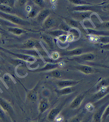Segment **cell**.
Masks as SVG:
<instances>
[{
	"instance_id": "1",
	"label": "cell",
	"mask_w": 109,
	"mask_h": 122,
	"mask_svg": "<svg viewBox=\"0 0 109 122\" xmlns=\"http://www.w3.org/2000/svg\"><path fill=\"white\" fill-rule=\"evenodd\" d=\"M58 113V110L56 109H54L52 110L49 114L48 118L50 120H53L56 117Z\"/></svg>"
},
{
	"instance_id": "2",
	"label": "cell",
	"mask_w": 109,
	"mask_h": 122,
	"mask_svg": "<svg viewBox=\"0 0 109 122\" xmlns=\"http://www.w3.org/2000/svg\"><path fill=\"white\" fill-rule=\"evenodd\" d=\"M81 101V97H79L76 98L75 99L72 103L71 106L72 107H75L79 105Z\"/></svg>"
},
{
	"instance_id": "3",
	"label": "cell",
	"mask_w": 109,
	"mask_h": 122,
	"mask_svg": "<svg viewBox=\"0 0 109 122\" xmlns=\"http://www.w3.org/2000/svg\"><path fill=\"white\" fill-rule=\"evenodd\" d=\"M101 112L99 111L96 113L94 116V120L95 122H99L100 120L101 116Z\"/></svg>"
},
{
	"instance_id": "4",
	"label": "cell",
	"mask_w": 109,
	"mask_h": 122,
	"mask_svg": "<svg viewBox=\"0 0 109 122\" xmlns=\"http://www.w3.org/2000/svg\"><path fill=\"white\" fill-rule=\"evenodd\" d=\"M72 83L70 81H64L60 82L58 84L59 86L60 87L68 86L72 84Z\"/></svg>"
},
{
	"instance_id": "5",
	"label": "cell",
	"mask_w": 109,
	"mask_h": 122,
	"mask_svg": "<svg viewBox=\"0 0 109 122\" xmlns=\"http://www.w3.org/2000/svg\"><path fill=\"white\" fill-rule=\"evenodd\" d=\"M81 70L85 73H89L91 72L92 71V69L90 67L87 66H84L81 67Z\"/></svg>"
},
{
	"instance_id": "6",
	"label": "cell",
	"mask_w": 109,
	"mask_h": 122,
	"mask_svg": "<svg viewBox=\"0 0 109 122\" xmlns=\"http://www.w3.org/2000/svg\"><path fill=\"white\" fill-rule=\"evenodd\" d=\"M9 30L10 32H13L16 34H19L22 33V31L20 29H17V28L10 29Z\"/></svg>"
},
{
	"instance_id": "7",
	"label": "cell",
	"mask_w": 109,
	"mask_h": 122,
	"mask_svg": "<svg viewBox=\"0 0 109 122\" xmlns=\"http://www.w3.org/2000/svg\"><path fill=\"white\" fill-rule=\"evenodd\" d=\"M47 107V103L45 102H42L41 103L40 106V109L41 112H43L45 110Z\"/></svg>"
},
{
	"instance_id": "8",
	"label": "cell",
	"mask_w": 109,
	"mask_h": 122,
	"mask_svg": "<svg viewBox=\"0 0 109 122\" xmlns=\"http://www.w3.org/2000/svg\"><path fill=\"white\" fill-rule=\"evenodd\" d=\"M48 13V11L47 10H45L43 11V12L41 13L38 19L39 20L42 19L43 18H44L45 17L47 16Z\"/></svg>"
},
{
	"instance_id": "9",
	"label": "cell",
	"mask_w": 109,
	"mask_h": 122,
	"mask_svg": "<svg viewBox=\"0 0 109 122\" xmlns=\"http://www.w3.org/2000/svg\"><path fill=\"white\" fill-rule=\"evenodd\" d=\"M0 104L4 109L6 110H8V106L6 103L3 101H1L0 102Z\"/></svg>"
},
{
	"instance_id": "10",
	"label": "cell",
	"mask_w": 109,
	"mask_h": 122,
	"mask_svg": "<svg viewBox=\"0 0 109 122\" xmlns=\"http://www.w3.org/2000/svg\"><path fill=\"white\" fill-rule=\"evenodd\" d=\"M29 97L32 100H34L36 99V95L34 93H31L29 95Z\"/></svg>"
},
{
	"instance_id": "11",
	"label": "cell",
	"mask_w": 109,
	"mask_h": 122,
	"mask_svg": "<svg viewBox=\"0 0 109 122\" xmlns=\"http://www.w3.org/2000/svg\"><path fill=\"white\" fill-rule=\"evenodd\" d=\"M93 58V55L91 54L86 55L84 58L85 60H92Z\"/></svg>"
},
{
	"instance_id": "12",
	"label": "cell",
	"mask_w": 109,
	"mask_h": 122,
	"mask_svg": "<svg viewBox=\"0 0 109 122\" xmlns=\"http://www.w3.org/2000/svg\"><path fill=\"white\" fill-rule=\"evenodd\" d=\"M70 92H71V89L69 88H66L62 90L61 92L63 94H66L69 93Z\"/></svg>"
},
{
	"instance_id": "13",
	"label": "cell",
	"mask_w": 109,
	"mask_h": 122,
	"mask_svg": "<svg viewBox=\"0 0 109 122\" xmlns=\"http://www.w3.org/2000/svg\"><path fill=\"white\" fill-rule=\"evenodd\" d=\"M8 18L10 19V20L13 21L14 23H18V20L17 19V18H16L14 17H11V16H10V17H8Z\"/></svg>"
},
{
	"instance_id": "14",
	"label": "cell",
	"mask_w": 109,
	"mask_h": 122,
	"mask_svg": "<svg viewBox=\"0 0 109 122\" xmlns=\"http://www.w3.org/2000/svg\"><path fill=\"white\" fill-rule=\"evenodd\" d=\"M52 23H53V21H52V19H49L47 20V21H46V23H45V24H46L47 26H51L52 24Z\"/></svg>"
},
{
	"instance_id": "15",
	"label": "cell",
	"mask_w": 109,
	"mask_h": 122,
	"mask_svg": "<svg viewBox=\"0 0 109 122\" xmlns=\"http://www.w3.org/2000/svg\"><path fill=\"white\" fill-rule=\"evenodd\" d=\"M34 45V42L32 41H30L27 43V45L29 47H32Z\"/></svg>"
},
{
	"instance_id": "16",
	"label": "cell",
	"mask_w": 109,
	"mask_h": 122,
	"mask_svg": "<svg viewBox=\"0 0 109 122\" xmlns=\"http://www.w3.org/2000/svg\"><path fill=\"white\" fill-rule=\"evenodd\" d=\"M0 9L3 10L7 11H10V9L9 8L4 6H1L0 7Z\"/></svg>"
},
{
	"instance_id": "17",
	"label": "cell",
	"mask_w": 109,
	"mask_h": 122,
	"mask_svg": "<svg viewBox=\"0 0 109 122\" xmlns=\"http://www.w3.org/2000/svg\"><path fill=\"white\" fill-rule=\"evenodd\" d=\"M52 74L54 77H59L60 76V73L58 71H55L52 73Z\"/></svg>"
},
{
	"instance_id": "18",
	"label": "cell",
	"mask_w": 109,
	"mask_h": 122,
	"mask_svg": "<svg viewBox=\"0 0 109 122\" xmlns=\"http://www.w3.org/2000/svg\"><path fill=\"white\" fill-rule=\"evenodd\" d=\"M44 39L48 42H51L52 41V39L50 37L48 36H45L44 37Z\"/></svg>"
},
{
	"instance_id": "19",
	"label": "cell",
	"mask_w": 109,
	"mask_h": 122,
	"mask_svg": "<svg viewBox=\"0 0 109 122\" xmlns=\"http://www.w3.org/2000/svg\"><path fill=\"white\" fill-rule=\"evenodd\" d=\"M55 65L53 64H49L47 65L46 67H45V69H49L53 68L54 67Z\"/></svg>"
},
{
	"instance_id": "20",
	"label": "cell",
	"mask_w": 109,
	"mask_h": 122,
	"mask_svg": "<svg viewBox=\"0 0 109 122\" xmlns=\"http://www.w3.org/2000/svg\"><path fill=\"white\" fill-rule=\"evenodd\" d=\"M81 50H76L72 52V54H79L81 53Z\"/></svg>"
},
{
	"instance_id": "21",
	"label": "cell",
	"mask_w": 109,
	"mask_h": 122,
	"mask_svg": "<svg viewBox=\"0 0 109 122\" xmlns=\"http://www.w3.org/2000/svg\"><path fill=\"white\" fill-rule=\"evenodd\" d=\"M4 112L1 110L0 109V118H3L4 117Z\"/></svg>"
},
{
	"instance_id": "22",
	"label": "cell",
	"mask_w": 109,
	"mask_h": 122,
	"mask_svg": "<svg viewBox=\"0 0 109 122\" xmlns=\"http://www.w3.org/2000/svg\"><path fill=\"white\" fill-rule=\"evenodd\" d=\"M71 122H80V120L78 118H76L72 120Z\"/></svg>"
},
{
	"instance_id": "23",
	"label": "cell",
	"mask_w": 109,
	"mask_h": 122,
	"mask_svg": "<svg viewBox=\"0 0 109 122\" xmlns=\"http://www.w3.org/2000/svg\"><path fill=\"white\" fill-rule=\"evenodd\" d=\"M87 8V7H79L78 8H77V10H82L86 9Z\"/></svg>"
},
{
	"instance_id": "24",
	"label": "cell",
	"mask_w": 109,
	"mask_h": 122,
	"mask_svg": "<svg viewBox=\"0 0 109 122\" xmlns=\"http://www.w3.org/2000/svg\"><path fill=\"white\" fill-rule=\"evenodd\" d=\"M71 25L73 27H76L77 26V23L75 22L74 21H72L71 23Z\"/></svg>"
},
{
	"instance_id": "25",
	"label": "cell",
	"mask_w": 109,
	"mask_h": 122,
	"mask_svg": "<svg viewBox=\"0 0 109 122\" xmlns=\"http://www.w3.org/2000/svg\"><path fill=\"white\" fill-rule=\"evenodd\" d=\"M89 14H85L82 15V17L84 18L89 17Z\"/></svg>"
},
{
	"instance_id": "26",
	"label": "cell",
	"mask_w": 109,
	"mask_h": 122,
	"mask_svg": "<svg viewBox=\"0 0 109 122\" xmlns=\"http://www.w3.org/2000/svg\"><path fill=\"white\" fill-rule=\"evenodd\" d=\"M72 1H73V3H74L75 4H79L81 3V1H79V0H72Z\"/></svg>"
},
{
	"instance_id": "27",
	"label": "cell",
	"mask_w": 109,
	"mask_h": 122,
	"mask_svg": "<svg viewBox=\"0 0 109 122\" xmlns=\"http://www.w3.org/2000/svg\"><path fill=\"white\" fill-rule=\"evenodd\" d=\"M35 1L37 4H41L42 3V1L40 0H35Z\"/></svg>"
},
{
	"instance_id": "28",
	"label": "cell",
	"mask_w": 109,
	"mask_h": 122,
	"mask_svg": "<svg viewBox=\"0 0 109 122\" xmlns=\"http://www.w3.org/2000/svg\"><path fill=\"white\" fill-rule=\"evenodd\" d=\"M1 1H2V3H3L4 4H8L9 3V1L8 0H2Z\"/></svg>"
},
{
	"instance_id": "29",
	"label": "cell",
	"mask_w": 109,
	"mask_h": 122,
	"mask_svg": "<svg viewBox=\"0 0 109 122\" xmlns=\"http://www.w3.org/2000/svg\"><path fill=\"white\" fill-rule=\"evenodd\" d=\"M9 77L8 76H6L4 77V80L5 81H7L9 80Z\"/></svg>"
},
{
	"instance_id": "30",
	"label": "cell",
	"mask_w": 109,
	"mask_h": 122,
	"mask_svg": "<svg viewBox=\"0 0 109 122\" xmlns=\"http://www.w3.org/2000/svg\"><path fill=\"white\" fill-rule=\"evenodd\" d=\"M63 28H64V30H65L66 31H68L69 29V27H67V26H64V27H63Z\"/></svg>"
},
{
	"instance_id": "31",
	"label": "cell",
	"mask_w": 109,
	"mask_h": 122,
	"mask_svg": "<svg viewBox=\"0 0 109 122\" xmlns=\"http://www.w3.org/2000/svg\"><path fill=\"white\" fill-rule=\"evenodd\" d=\"M35 14V13L34 12H32L31 13H30V16H31V17H32V16H33Z\"/></svg>"
},
{
	"instance_id": "32",
	"label": "cell",
	"mask_w": 109,
	"mask_h": 122,
	"mask_svg": "<svg viewBox=\"0 0 109 122\" xmlns=\"http://www.w3.org/2000/svg\"><path fill=\"white\" fill-rule=\"evenodd\" d=\"M20 1H21L20 3L21 4H24V3H25L24 1H25L24 0H21Z\"/></svg>"
},
{
	"instance_id": "33",
	"label": "cell",
	"mask_w": 109,
	"mask_h": 122,
	"mask_svg": "<svg viewBox=\"0 0 109 122\" xmlns=\"http://www.w3.org/2000/svg\"><path fill=\"white\" fill-rule=\"evenodd\" d=\"M106 26H107V27H109V23L107 24Z\"/></svg>"
},
{
	"instance_id": "34",
	"label": "cell",
	"mask_w": 109,
	"mask_h": 122,
	"mask_svg": "<svg viewBox=\"0 0 109 122\" xmlns=\"http://www.w3.org/2000/svg\"></svg>"
}]
</instances>
